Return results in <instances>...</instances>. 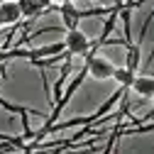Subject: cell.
<instances>
[{
	"label": "cell",
	"instance_id": "6da1fadb",
	"mask_svg": "<svg viewBox=\"0 0 154 154\" xmlns=\"http://www.w3.org/2000/svg\"><path fill=\"white\" fill-rule=\"evenodd\" d=\"M64 47L69 49V54L73 56H79V54H86L91 49V39L81 32V29H76V27H69L66 32V39H64Z\"/></svg>",
	"mask_w": 154,
	"mask_h": 154
},
{
	"label": "cell",
	"instance_id": "7a4b0ae2",
	"mask_svg": "<svg viewBox=\"0 0 154 154\" xmlns=\"http://www.w3.org/2000/svg\"><path fill=\"white\" fill-rule=\"evenodd\" d=\"M88 73L93 76V79H98V81H105V79H112V73H115V66L103 59V56H91V61H88Z\"/></svg>",
	"mask_w": 154,
	"mask_h": 154
},
{
	"label": "cell",
	"instance_id": "3957f363",
	"mask_svg": "<svg viewBox=\"0 0 154 154\" xmlns=\"http://www.w3.org/2000/svg\"><path fill=\"white\" fill-rule=\"evenodd\" d=\"M20 17H22V10L17 5V0H3L0 3V20H3V25H15Z\"/></svg>",
	"mask_w": 154,
	"mask_h": 154
},
{
	"label": "cell",
	"instance_id": "277c9868",
	"mask_svg": "<svg viewBox=\"0 0 154 154\" xmlns=\"http://www.w3.org/2000/svg\"><path fill=\"white\" fill-rule=\"evenodd\" d=\"M54 0H17V5H20L22 15L25 17H37L42 10H47Z\"/></svg>",
	"mask_w": 154,
	"mask_h": 154
},
{
	"label": "cell",
	"instance_id": "5b68a950",
	"mask_svg": "<svg viewBox=\"0 0 154 154\" xmlns=\"http://www.w3.org/2000/svg\"><path fill=\"white\" fill-rule=\"evenodd\" d=\"M130 88L137 95H142V98H152L154 95V76H134Z\"/></svg>",
	"mask_w": 154,
	"mask_h": 154
},
{
	"label": "cell",
	"instance_id": "8992f818",
	"mask_svg": "<svg viewBox=\"0 0 154 154\" xmlns=\"http://www.w3.org/2000/svg\"><path fill=\"white\" fill-rule=\"evenodd\" d=\"M61 17H64L66 27H76V22H79L81 12L73 8V3H64V5H61Z\"/></svg>",
	"mask_w": 154,
	"mask_h": 154
},
{
	"label": "cell",
	"instance_id": "52a82bcc",
	"mask_svg": "<svg viewBox=\"0 0 154 154\" xmlns=\"http://www.w3.org/2000/svg\"><path fill=\"white\" fill-rule=\"evenodd\" d=\"M112 79L118 81L122 88H130V86H132V81H134V71H132L130 66H127V69H115Z\"/></svg>",
	"mask_w": 154,
	"mask_h": 154
},
{
	"label": "cell",
	"instance_id": "ba28073f",
	"mask_svg": "<svg viewBox=\"0 0 154 154\" xmlns=\"http://www.w3.org/2000/svg\"><path fill=\"white\" fill-rule=\"evenodd\" d=\"M54 3H59V5H64V3H73V0H54Z\"/></svg>",
	"mask_w": 154,
	"mask_h": 154
},
{
	"label": "cell",
	"instance_id": "9c48e42d",
	"mask_svg": "<svg viewBox=\"0 0 154 154\" xmlns=\"http://www.w3.org/2000/svg\"><path fill=\"white\" fill-rule=\"evenodd\" d=\"M0 25H3V20H0Z\"/></svg>",
	"mask_w": 154,
	"mask_h": 154
},
{
	"label": "cell",
	"instance_id": "30bf717a",
	"mask_svg": "<svg viewBox=\"0 0 154 154\" xmlns=\"http://www.w3.org/2000/svg\"><path fill=\"white\" fill-rule=\"evenodd\" d=\"M152 100H154V95H152Z\"/></svg>",
	"mask_w": 154,
	"mask_h": 154
},
{
	"label": "cell",
	"instance_id": "8fae6325",
	"mask_svg": "<svg viewBox=\"0 0 154 154\" xmlns=\"http://www.w3.org/2000/svg\"><path fill=\"white\" fill-rule=\"evenodd\" d=\"M0 3H3V0H0Z\"/></svg>",
	"mask_w": 154,
	"mask_h": 154
}]
</instances>
